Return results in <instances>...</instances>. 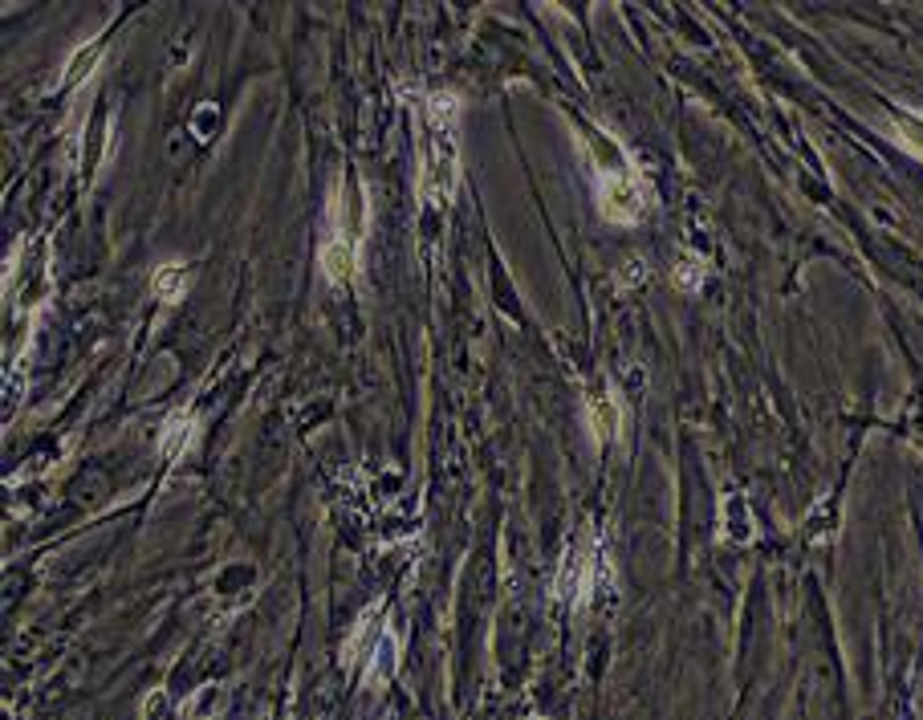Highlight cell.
<instances>
[{"instance_id":"1","label":"cell","mask_w":923,"mask_h":720,"mask_svg":"<svg viewBox=\"0 0 923 720\" xmlns=\"http://www.w3.org/2000/svg\"><path fill=\"white\" fill-rule=\"evenodd\" d=\"M456 94H432L427 98V159H423V196L432 204H448L456 192Z\"/></svg>"},{"instance_id":"2","label":"cell","mask_w":923,"mask_h":720,"mask_svg":"<svg viewBox=\"0 0 923 720\" xmlns=\"http://www.w3.org/2000/svg\"><path fill=\"white\" fill-rule=\"evenodd\" d=\"M598 204H602V216L614 220V224H635L643 212H647V188L643 179L623 167V171H602L598 175Z\"/></svg>"},{"instance_id":"3","label":"cell","mask_w":923,"mask_h":720,"mask_svg":"<svg viewBox=\"0 0 923 720\" xmlns=\"http://www.w3.org/2000/svg\"><path fill=\"white\" fill-rule=\"evenodd\" d=\"M619 424H623V411H619V403H614V395L610 391L590 395V428H594V436L614 440L619 436Z\"/></svg>"},{"instance_id":"4","label":"cell","mask_w":923,"mask_h":720,"mask_svg":"<svg viewBox=\"0 0 923 720\" xmlns=\"http://www.w3.org/2000/svg\"><path fill=\"white\" fill-rule=\"evenodd\" d=\"M188 281H192V269L188 265H175V261H167V265H159L155 269V277H151V293L159 297V302H179L183 293H188Z\"/></svg>"},{"instance_id":"5","label":"cell","mask_w":923,"mask_h":720,"mask_svg":"<svg viewBox=\"0 0 923 720\" xmlns=\"http://www.w3.org/2000/svg\"><path fill=\"white\" fill-rule=\"evenodd\" d=\"M322 269H326L330 281H350V273H354V245H350L346 236L326 240V249H322Z\"/></svg>"},{"instance_id":"6","label":"cell","mask_w":923,"mask_h":720,"mask_svg":"<svg viewBox=\"0 0 923 720\" xmlns=\"http://www.w3.org/2000/svg\"><path fill=\"white\" fill-rule=\"evenodd\" d=\"M675 285L680 289H688V293H696L700 285H704V261L700 257H692V253H684L680 261H675Z\"/></svg>"},{"instance_id":"7","label":"cell","mask_w":923,"mask_h":720,"mask_svg":"<svg viewBox=\"0 0 923 720\" xmlns=\"http://www.w3.org/2000/svg\"><path fill=\"white\" fill-rule=\"evenodd\" d=\"M192 440V415L183 411V415H171V424H167V440H163V452L175 456V448L183 452V444Z\"/></svg>"},{"instance_id":"8","label":"cell","mask_w":923,"mask_h":720,"mask_svg":"<svg viewBox=\"0 0 923 720\" xmlns=\"http://www.w3.org/2000/svg\"><path fill=\"white\" fill-rule=\"evenodd\" d=\"M98 53H102V41H90L86 49H78V53L70 57V66H66V82H78V78H86V74H90V66L98 62Z\"/></svg>"}]
</instances>
